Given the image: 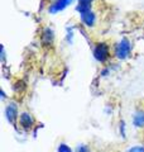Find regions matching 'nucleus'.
Here are the masks:
<instances>
[{
    "mask_svg": "<svg viewBox=\"0 0 144 152\" xmlns=\"http://www.w3.org/2000/svg\"><path fill=\"white\" fill-rule=\"evenodd\" d=\"M19 126H20L24 131H31L33 126H34V118H33V115L31 113H28V112H23L20 113V115H19Z\"/></svg>",
    "mask_w": 144,
    "mask_h": 152,
    "instance_id": "obj_4",
    "label": "nucleus"
},
{
    "mask_svg": "<svg viewBox=\"0 0 144 152\" xmlns=\"http://www.w3.org/2000/svg\"><path fill=\"white\" fill-rule=\"evenodd\" d=\"M76 152H92L90 150V147H87L86 145H80L77 147V150H76Z\"/></svg>",
    "mask_w": 144,
    "mask_h": 152,
    "instance_id": "obj_10",
    "label": "nucleus"
},
{
    "mask_svg": "<svg viewBox=\"0 0 144 152\" xmlns=\"http://www.w3.org/2000/svg\"><path fill=\"white\" fill-rule=\"evenodd\" d=\"M133 124L137 128H144V109H138V110L134 113Z\"/></svg>",
    "mask_w": 144,
    "mask_h": 152,
    "instance_id": "obj_7",
    "label": "nucleus"
},
{
    "mask_svg": "<svg viewBox=\"0 0 144 152\" xmlns=\"http://www.w3.org/2000/svg\"><path fill=\"white\" fill-rule=\"evenodd\" d=\"M81 3H87V4H91V1H92V0H80Z\"/></svg>",
    "mask_w": 144,
    "mask_h": 152,
    "instance_id": "obj_12",
    "label": "nucleus"
},
{
    "mask_svg": "<svg viewBox=\"0 0 144 152\" xmlns=\"http://www.w3.org/2000/svg\"><path fill=\"white\" fill-rule=\"evenodd\" d=\"M128 152H144V147L143 146H134Z\"/></svg>",
    "mask_w": 144,
    "mask_h": 152,
    "instance_id": "obj_11",
    "label": "nucleus"
},
{
    "mask_svg": "<svg viewBox=\"0 0 144 152\" xmlns=\"http://www.w3.org/2000/svg\"><path fill=\"white\" fill-rule=\"evenodd\" d=\"M58 152H73V151H72L67 145L61 143V145L58 146Z\"/></svg>",
    "mask_w": 144,
    "mask_h": 152,
    "instance_id": "obj_9",
    "label": "nucleus"
},
{
    "mask_svg": "<svg viewBox=\"0 0 144 152\" xmlns=\"http://www.w3.org/2000/svg\"><path fill=\"white\" fill-rule=\"evenodd\" d=\"M42 39L46 45H51L52 42H53V31L49 29V28H46V29L43 31Z\"/></svg>",
    "mask_w": 144,
    "mask_h": 152,
    "instance_id": "obj_8",
    "label": "nucleus"
},
{
    "mask_svg": "<svg viewBox=\"0 0 144 152\" xmlns=\"http://www.w3.org/2000/svg\"><path fill=\"white\" fill-rule=\"evenodd\" d=\"M5 115H7V119L12 123V124L15 126L17 124V121H19V114H18V104L10 102L7 105L5 108Z\"/></svg>",
    "mask_w": 144,
    "mask_h": 152,
    "instance_id": "obj_3",
    "label": "nucleus"
},
{
    "mask_svg": "<svg viewBox=\"0 0 144 152\" xmlns=\"http://www.w3.org/2000/svg\"><path fill=\"white\" fill-rule=\"evenodd\" d=\"M80 17H81V20L84 22V24L85 26H87V27H92L95 24V20H96V17H95V14L94 12L91 10H87V12H84V13H80Z\"/></svg>",
    "mask_w": 144,
    "mask_h": 152,
    "instance_id": "obj_6",
    "label": "nucleus"
},
{
    "mask_svg": "<svg viewBox=\"0 0 144 152\" xmlns=\"http://www.w3.org/2000/svg\"><path fill=\"white\" fill-rule=\"evenodd\" d=\"M94 56L95 58L100 62H105L110 57V47L106 43H97L94 48Z\"/></svg>",
    "mask_w": 144,
    "mask_h": 152,
    "instance_id": "obj_2",
    "label": "nucleus"
},
{
    "mask_svg": "<svg viewBox=\"0 0 144 152\" xmlns=\"http://www.w3.org/2000/svg\"><path fill=\"white\" fill-rule=\"evenodd\" d=\"M130 53H132V43L127 38H123V39L115 46L114 55L119 60H125L130 56Z\"/></svg>",
    "mask_w": 144,
    "mask_h": 152,
    "instance_id": "obj_1",
    "label": "nucleus"
},
{
    "mask_svg": "<svg viewBox=\"0 0 144 152\" xmlns=\"http://www.w3.org/2000/svg\"><path fill=\"white\" fill-rule=\"evenodd\" d=\"M72 1H73V0H57L56 3H53L49 7V13L55 14V13H58L61 10H63V9H66L68 5H71Z\"/></svg>",
    "mask_w": 144,
    "mask_h": 152,
    "instance_id": "obj_5",
    "label": "nucleus"
}]
</instances>
